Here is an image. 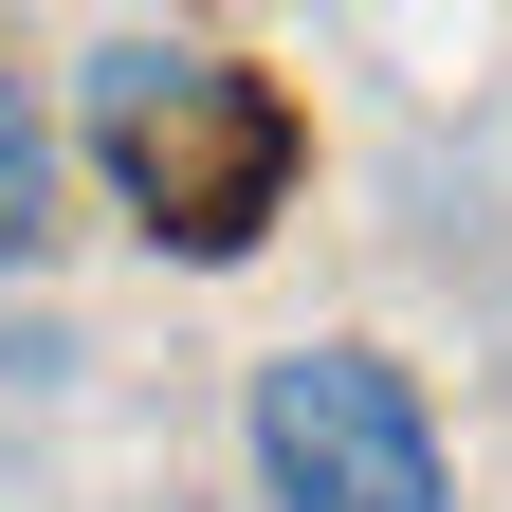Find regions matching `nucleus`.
I'll list each match as a JSON object with an SVG mask.
<instances>
[{
    "label": "nucleus",
    "mask_w": 512,
    "mask_h": 512,
    "mask_svg": "<svg viewBox=\"0 0 512 512\" xmlns=\"http://www.w3.org/2000/svg\"><path fill=\"white\" fill-rule=\"evenodd\" d=\"M74 128H92V165H110V202L147 220L165 256H202V275H238L256 238H275L293 202V165H311V128L293 92L256 74L238 37H92V74H74Z\"/></svg>",
    "instance_id": "1"
},
{
    "label": "nucleus",
    "mask_w": 512,
    "mask_h": 512,
    "mask_svg": "<svg viewBox=\"0 0 512 512\" xmlns=\"http://www.w3.org/2000/svg\"><path fill=\"white\" fill-rule=\"evenodd\" d=\"M238 458L275 512H458V458H439V403L384 348H275L238 403Z\"/></svg>",
    "instance_id": "2"
},
{
    "label": "nucleus",
    "mask_w": 512,
    "mask_h": 512,
    "mask_svg": "<svg viewBox=\"0 0 512 512\" xmlns=\"http://www.w3.org/2000/svg\"><path fill=\"white\" fill-rule=\"evenodd\" d=\"M37 238H55V110L0 74V275H19Z\"/></svg>",
    "instance_id": "3"
}]
</instances>
